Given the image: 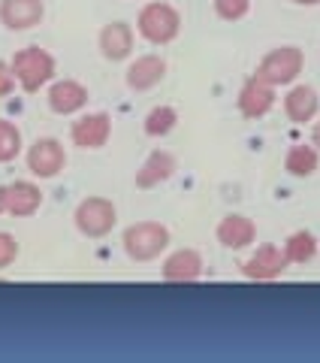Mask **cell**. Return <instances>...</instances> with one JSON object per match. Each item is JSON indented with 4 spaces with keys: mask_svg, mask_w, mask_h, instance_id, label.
Here are the masks:
<instances>
[{
    "mask_svg": "<svg viewBox=\"0 0 320 363\" xmlns=\"http://www.w3.org/2000/svg\"><path fill=\"white\" fill-rule=\"evenodd\" d=\"M124 242V252H127L130 260H154L160 257V252H166L169 245V230L160 221H139V224H130L121 236Z\"/></svg>",
    "mask_w": 320,
    "mask_h": 363,
    "instance_id": "obj_1",
    "label": "cell"
},
{
    "mask_svg": "<svg viewBox=\"0 0 320 363\" xmlns=\"http://www.w3.org/2000/svg\"><path fill=\"white\" fill-rule=\"evenodd\" d=\"M136 28H139V33H142L148 43L166 45V43H173V40L178 37V30H181V16H178L176 6L160 4V0H152V4L142 6L139 18H136Z\"/></svg>",
    "mask_w": 320,
    "mask_h": 363,
    "instance_id": "obj_2",
    "label": "cell"
},
{
    "mask_svg": "<svg viewBox=\"0 0 320 363\" xmlns=\"http://www.w3.org/2000/svg\"><path fill=\"white\" fill-rule=\"evenodd\" d=\"M9 67H13L16 82L25 91H30V94L40 91L55 76V58L45 49H40V45H28V49L16 52Z\"/></svg>",
    "mask_w": 320,
    "mask_h": 363,
    "instance_id": "obj_3",
    "label": "cell"
},
{
    "mask_svg": "<svg viewBox=\"0 0 320 363\" xmlns=\"http://www.w3.org/2000/svg\"><path fill=\"white\" fill-rule=\"evenodd\" d=\"M302 64H305L302 49H296V45H281V49H272L269 55H263L254 76L272 88L290 85L293 79L302 73Z\"/></svg>",
    "mask_w": 320,
    "mask_h": 363,
    "instance_id": "obj_4",
    "label": "cell"
},
{
    "mask_svg": "<svg viewBox=\"0 0 320 363\" xmlns=\"http://www.w3.org/2000/svg\"><path fill=\"white\" fill-rule=\"evenodd\" d=\"M73 218H76V227L85 236H91V240H100V236H106L112 227H115L118 212H115V203L106 200V197H85L76 206Z\"/></svg>",
    "mask_w": 320,
    "mask_h": 363,
    "instance_id": "obj_5",
    "label": "cell"
},
{
    "mask_svg": "<svg viewBox=\"0 0 320 363\" xmlns=\"http://www.w3.org/2000/svg\"><path fill=\"white\" fill-rule=\"evenodd\" d=\"M67 167V152L55 136H42L28 149V169L40 179H55Z\"/></svg>",
    "mask_w": 320,
    "mask_h": 363,
    "instance_id": "obj_6",
    "label": "cell"
},
{
    "mask_svg": "<svg viewBox=\"0 0 320 363\" xmlns=\"http://www.w3.org/2000/svg\"><path fill=\"white\" fill-rule=\"evenodd\" d=\"M287 267H290V260H287V255H284V248L266 242L245 260L242 272L248 279H254V281H272V279H278Z\"/></svg>",
    "mask_w": 320,
    "mask_h": 363,
    "instance_id": "obj_7",
    "label": "cell"
},
{
    "mask_svg": "<svg viewBox=\"0 0 320 363\" xmlns=\"http://www.w3.org/2000/svg\"><path fill=\"white\" fill-rule=\"evenodd\" d=\"M112 133V118L106 112H91V116L73 121L70 128V140L79 149H103Z\"/></svg>",
    "mask_w": 320,
    "mask_h": 363,
    "instance_id": "obj_8",
    "label": "cell"
},
{
    "mask_svg": "<svg viewBox=\"0 0 320 363\" xmlns=\"http://www.w3.org/2000/svg\"><path fill=\"white\" fill-rule=\"evenodd\" d=\"M45 16L42 0H0V21L9 30H30Z\"/></svg>",
    "mask_w": 320,
    "mask_h": 363,
    "instance_id": "obj_9",
    "label": "cell"
},
{
    "mask_svg": "<svg viewBox=\"0 0 320 363\" xmlns=\"http://www.w3.org/2000/svg\"><path fill=\"white\" fill-rule=\"evenodd\" d=\"M236 104H239V112H242L245 118H263L272 106H275V88L260 82L257 76H251L242 85V91H239Z\"/></svg>",
    "mask_w": 320,
    "mask_h": 363,
    "instance_id": "obj_10",
    "label": "cell"
},
{
    "mask_svg": "<svg viewBox=\"0 0 320 363\" xmlns=\"http://www.w3.org/2000/svg\"><path fill=\"white\" fill-rule=\"evenodd\" d=\"M88 104V88L76 79H64V82H55L49 88V109L58 112V116H73Z\"/></svg>",
    "mask_w": 320,
    "mask_h": 363,
    "instance_id": "obj_11",
    "label": "cell"
},
{
    "mask_svg": "<svg viewBox=\"0 0 320 363\" xmlns=\"http://www.w3.org/2000/svg\"><path fill=\"white\" fill-rule=\"evenodd\" d=\"M100 52L106 61H124L133 52V28L127 21H112L100 30Z\"/></svg>",
    "mask_w": 320,
    "mask_h": 363,
    "instance_id": "obj_12",
    "label": "cell"
},
{
    "mask_svg": "<svg viewBox=\"0 0 320 363\" xmlns=\"http://www.w3.org/2000/svg\"><path fill=\"white\" fill-rule=\"evenodd\" d=\"M166 76V61L160 55H142L127 67V85L133 91H148L164 82Z\"/></svg>",
    "mask_w": 320,
    "mask_h": 363,
    "instance_id": "obj_13",
    "label": "cell"
},
{
    "mask_svg": "<svg viewBox=\"0 0 320 363\" xmlns=\"http://www.w3.org/2000/svg\"><path fill=\"white\" fill-rule=\"evenodd\" d=\"M202 276V257L193 248H178L164 260L166 281H197Z\"/></svg>",
    "mask_w": 320,
    "mask_h": 363,
    "instance_id": "obj_14",
    "label": "cell"
},
{
    "mask_svg": "<svg viewBox=\"0 0 320 363\" xmlns=\"http://www.w3.org/2000/svg\"><path fill=\"white\" fill-rule=\"evenodd\" d=\"M42 206V191L40 185H33L28 179H18L9 185V200H6V215H16V218H28Z\"/></svg>",
    "mask_w": 320,
    "mask_h": 363,
    "instance_id": "obj_15",
    "label": "cell"
},
{
    "mask_svg": "<svg viewBox=\"0 0 320 363\" xmlns=\"http://www.w3.org/2000/svg\"><path fill=\"white\" fill-rule=\"evenodd\" d=\"M320 109V97L312 85H296L290 88V94L284 97V112H287V118L293 124H305L317 116Z\"/></svg>",
    "mask_w": 320,
    "mask_h": 363,
    "instance_id": "obj_16",
    "label": "cell"
},
{
    "mask_svg": "<svg viewBox=\"0 0 320 363\" xmlns=\"http://www.w3.org/2000/svg\"><path fill=\"white\" fill-rule=\"evenodd\" d=\"M257 240V227L245 215H227L218 224V242L227 248H245Z\"/></svg>",
    "mask_w": 320,
    "mask_h": 363,
    "instance_id": "obj_17",
    "label": "cell"
},
{
    "mask_svg": "<svg viewBox=\"0 0 320 363\" xmlns=\"http://www.w3.org/2000/svg\"><path fill=\"white\" fill-rule=\"evenodd\" d=\"M173 173H176V157L169 152H152L145 157V164L136 169V188H154Z\"/></svg>",
    "mask_w": 320,
    "mask_h": 363,
    "instance_id": "obj_18",
    "label": "cell"
},
{
    "mask_svg": "<svg viewBox=\"0 0 320 363\" xmlns=\"http://www.w3.org/2000/svg\"><path fill=\"white\" fill-rule=\"evenodd\" d=\"M317 164H320L317 149H314V145H305V143L293 145V149L287 152V157H284V167H287V173L290 176H299V179L312 176L314 169H317Z\"/></svg>",
    "mask_w": 320,
    "mask_h": 363,
    "instance_id": "obj_19",
    "label": "cell"
},
{
    "mask_svg": "<svg viewBox=\"0 0 320 363\" xmlns=\"http://www.w3.org/2000/svg\"><path fill=\"white\" fill-rule=\"evenodd\" d=\"M284 255H287L290 264H305V260H312L317 255V240L312 230H296L287 236V242H284Z\"/></svg>",
    "mask_w": 320,
    "mask_h": 363,
    "instance_id": "obj_20",
    "label": "cell"
},
{
    "mask_svg": "<svg viewBox=\"0 0 320 363\" xmlns=\"http://www.w3.org/2000/svg\"><path fill=\"white\" fill-rule=\"evenodd\" d=\"M176 121H178V112L173 106H154L145 116V133L148 136H166L176 128Z\"/></svg>",
    "mask_w": 320,
    "mask_h": 363,
    "instance_id": "obj_21",
    "label": "cell"
},
{
    "mask_svg": "<svg viewBox=\"0 0 320 363\" xmlns=\"http://www.w3.org/2000/svg\"><path fill=\"white\" fill-rule=\"evenodd\" d=\"M21 152V130L13 121L0 118V164H9Z\"/></svg>",
    "mask_w": 320,
    "mask_h": 363,
    "instance_id": "obj_22",
    "label": "cell"
},
{
    "mask_svg": "<svg viewBox=\"0 0 320 363\" xmlns=\"http://www.w3.org/2000/svg\"><path fill=\"white\" fill-rule=\"evenodd\" d=\"M251 9V0H215V13L224 21H239Z\"/></svg>",
    "mask_w": 320,
    "mask_h": 363,
    "instance_id": "obj_23",
    "label": "cell"
},
{
    "mask_svg": "<svg viewBox=\"0 0 320 363\" xmlns=\"http://www.w3.org/2000/svg\"><path fill=\"white\" fill-rule=\"evenodd\" d=\"M16 257H18V242H16V236L0 230V269H6Z\"/></svg>",
    "mask_w": 320,
    "mask_h": 363,
    "instance_id": "obj_24",
    "label": "cell"
},
{
    "mask_svg": "<svg viewBox=\"0 0 320 363\" xmlns=\"http://www.w3.org/2000/svg\"><path fill=\"white\" fill-rule=\"evenodd\" d=\"M16 88V76H13V67H9L6 61H0V97L13 94Z\"/></svg>",
    "mask_w": 320,
    "mask_h": 363,
    "instance_id": "obj_25",
    "label": "cell"
},
{
    "mask_svg": "<svg viewBox=\"0 0 320 363\" xmlns=\"http://www.w3.org/2000/svg\"><path fill=\"white\" fill-rule=\"evenodd\" d=\"M6 200H9V185H0V215H6Z\"/></svg>",
    "mask_w": 320,
    "mask_h": 363,
    "instance_id": "obj_26",
    "label": "cell"
},
{
    "mask_svg": "<svg viewBox=\"0 0 320 363\" xmlns=\"http://www.w3.org/2000/svg\"><path fill=\"white\" fill-rule=\"evenodd\" d=\"M312 145H317V149H320V121L312 128Z\"/></svg>",
    "mask_w": 320,
    "mask_h": 363,
    "instance_id": "obj_27",
    "label": "cell"
},
{
    "mask_svg": "<svg viewBox=\"0 0 320 363\" xmlns=\"http://www.w3.org/2000/svg\"><path fill=\"white\" fill-rule=\"evenodd\" d=\"M293 4H299V6H314V4H320V0H293Z\"/></svg>",
    "mask_w": 320,
    "mask_h": 363,
    "instance_id": "obj_28",
    "label": "cell"
}]
</instances>
